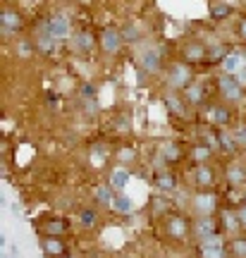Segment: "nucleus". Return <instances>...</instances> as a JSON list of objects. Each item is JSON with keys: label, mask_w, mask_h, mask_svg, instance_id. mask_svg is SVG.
<instances>
[{"label": "nucleus", "mask_w": 246, "mask_h": 258, "mask_svg": "<svg viewBox=\"0 0 246 258\" xmlns=\"http://www.w3.org/2000/svg\"><path fill=\"white\" fill-rule=\"evenodd\" d=\"M244 170H241V167H232V170H229V182H232V184H241V182H244Z\"/></svg>", "instance_id": "nucleus-16"}, {"label": "nucleus", "mask_w": 246, "mask_h": 258, "mask_svg": "<svg viewBox=\"0 0 246 258\" xmlns=\"http://www.w3.org/2000/svg\"><path fill=\"white\" fill-rule=\"evenodd\" d=\"M222 91H225V96H227L229 101H239V98H241V86H239V82H234L232 77H225V79H222Z\"/></svg>", "instance_id": "nucleus-6"}, {"label": "nucleus", "mask_w": 246, "mask_h": 258, "mask_svg": "<svg viewBox=\"0 0 246 258\" xmlns=\"http://www.w3.org/2000/svg\"><path fill=\"white\" fill-rule=\"evenodd\" d=\"M210 55H213V57H220V55H222V48H213V53H210Z\"/></svg>", "instance_id": "nucleus-32"}, {"label": "nucleus", "mask_w": 246, "mask_h": 258, "mask_svg": "<svg viewBox=\"0 0 246 258\" xmlns=\"http://www.w3.org/2000/svg\"><path fill=\"white\" fill-rule=\"evenodd\" d=\"M196 232H199L203 239H208V237L215 234V222L210 220V218H201V220L196 222Z\"/></svg>", "instance_id": "nucleus-8"}, {"label": "nucleus", "mask_w": 246, "mask_h": 258, "mask_svg": "<svg viewBox=\"0 0 246 258\" xmlns=\"http://www.w3.org/2000/svg\"><path fill=\"white\" fill-rule=\"evenodd\" d=\"M139 36V29L134 27V24H129L127 29H125V38H137Z\"/></svg>", "instance_id": "nucleus-26"}, {"label": "nucleus", "mask_w": 246, "mask_h": 258, "mask_svg": "<svg viewBox=\"0 0 246 258\" xmlns=\"http://www.w3.org/2000/svg\"><path fill=\"white\" fill-rule=\"evenodd\" d=\"M194 156H196V160H206V158L210 156V148H206V146L196 148V153H194Z\"/></svg>", "instance_id": "nucleus-23"}, {"label": "nucleus", "mask_w": 246, "mask_h": 258, "mask_svg": "<svg viewBox=\"0 0 246 258\" xmlns=\"http://www.w3.org/2000/svg\"><path fill=\"white\" fill-rule=\"evenodd\" d=\"M158 186H163V189H172V186H174V177H170V175L158 177Z\"/></svg>", "instance_id": "nucleus-21"}, {"label": "nucleus", "mask_w": 246, "mask_h": 258, "mask_svg": "<svg viewBox=\"0 0 246 258\" xmlns=\"http://www.w3.org/2000/svg\"><path fill=\"white\" fill-rule=\"evenodd\" d=\"M170 108H174L177 112H182V108H179V103H177V98H170Z\"/></svg>", "instance_id": "nucleus-29"}, {"label": "nucleus", "mask_w": 246, "mask_h": 258, "mask_svg": "<svg viewBox=\"0 0 246 258\" xmlns=\"http://www.w3.org/2000/svg\"><path fill=\"white\" fill-rule=\"evenodd\" d=\"M127 182H129V175L125 170H115V172H112V186H115V189H122Z\"/></svg>", "instance_id": "nucleus-11"}, {"label": "nucleus", "mask_w": 246, "mask_h": 258, "mask_svg": "<svg viewBox=\"0 0 246 258\" xmlns=\"http://www.w3.org/2000/svg\"><path fill=\"white\" fill-rule=\"evenodd\" d=\"M82 222H84V225H93V213L91 211H84L82 213Z\"/></svg>", "instance_id": "nucleus-27"}, {"label": "nucleus", "mask_w": 246, "mask_h": 258, "mask_svg": "<svg viewBox=\"0 0 246 258\" xmlns=\"http://www.w3.org/2000/svg\"><path fill=\"white\" fill-rule=\"evenodd\" d=\"M112 206H115V211L127 213L129 208H132V201H129L127 196H115V201H112Z\"/></svg>", "instance_id": "nucleus-14"}, {"label": "nucleus", "mask_w": 246, "mask_h": 258, "mask_svg": "<svg viewBox=\"0 0 246 258\" xmlns=\"http://www.w3.org/2000/svg\"><path fill=\"white\" fill-rule=\"evenodd\" d=\"M122 43V36H119L115 29H105V34H103V48L108 50V53H115Z\"/></svg>", "instance_id": "nucleus-5"}, {"label": "nucleus", "mask_w": 246, "mask_h": 258, "mask_svg": "<svg viewBox=\"0 0 246 258\" xmlns=\"http://www.w3.org/2000/svg\"><path fill=\"white\" fill-rule=\"evenodd\" d=\"M170 232H172L174 237H184V232H187V225H184L182 218H174V220L170 222Z\"/></svg>", "instance_id": "nucleus-12"}, {"label": "nucleus", "mask_w": 246, "mask_h": 258, "mask_svg": "<svg viewBox=\"0 0 246 258\" xmlns=\"http://www.w3.org/2000/svg\"><path fill=\"white\" fill-rule=\"evenodd\" d=\"M187 96H189V101H192V103H201L203 91H201L199 84H192V86H187Z\"/></svg>", "instance_id": "nucleus-13"}, {"label": "nucleus", "mask_w": 246, "mask_h": 258, "mask_svg": "<svg viewBox=\"0 0 246 258\" xmlns=\"http://www.w3.org/2000/svg\"><path fill=\"white\" fill-rule=\"evenodd\" d=\"M165 156H167V160H174L179 156V151H177V146H165Z\"/></svg>", "instance_id": "nucleus-25"}, {"label": "nucleus", "mask_w": 246, "mask_h": 258, "mask_svg": "<svg viewBox=\"0 0 246 258\" xmlns=\"http://www.w3.org/2000/svg\"><path fill=\"white\" fill-rule=\"evenodd\" d=\"M225 222H227L229 230H237V220H234V215H227V218H225Z\"/></svg>", "instance_id": "nucleus-28"}, {"label": "nucleus", "mask_w": 246, "mask_h": 258, "mask_svg": "<svg viewBox=\"0 0 246 258\" xmlns=\"http://www.w3.org/2000/svg\"><path fill=\"white\" fill-rule=\"evenodd\" d=\"M48 34L53 38H65L70 36V22L65 17H53L48 22Z\"/></svg>", "instance_id": "nucleus-1"}, {"label": "nucleus", "mask_w": 246, "mask_h": 258, "mask_svg": "<svg viewBox=\"0 0 246 258\" xmlns=\"http://www.w3.org/2000/svg\"><path fill=\"white\" fill-rule=\"evenodd\" d=\"M222 67H225V72H227V74L241 72V70H244V55H239V53L225 55V60H222Z\"/></svg>", "instance_id": "nucleus-4"}, {"label": "nucleus", "mask_w": 246, "mask_h": 258, "mask_svg": "<svg viewBox=\"0 0 246 258\" xmlns=\"http://www.w3.org/2000/svg\"><path fill=\"white\" fill-rule=\"evenodd\" d=\"M187 57H189V60H194V62H196V60H201V57H203V48H201L199 43H192V46L187 48Z\"/></svg>", "instance_id": "nucleus-15"}, {"label": "nucleus", "mask_w": 246, "mask_h": 258, "mask_svg": "<svg viewBox=\"0 0 246 258\" xmlns=\"http://www.w3.org/2000/svg\"><path fill=\"white\" fill-rule=\"evenodd\" d=\"M82 41H84V48H89V46H91V38L86 36V34H84V36H82Z\"/></svg>", "instance_id": "nucleus-31"}, {"label": "nucleus", "mask_w": 246, "mask_h": 258, "mask_svg": "<svg viewBox=\"0 0 246 258\" xmlns=\"http://www.w3.org/2000/svg\"><path fill=\"white\" fill-rule=\"evenodd\" d=\"M201 251H203V258H222V241L213 234L208 239H203Z\"/></svg>", "instance_id": "nucleus-2"}, {"label": "nucleus", "mask_w": 246, "mask_h": 258, "mask_svg": "<svg viewBox=\"0 0 246 258\" xmlns=\"http://www.w3.org/2000/svg\"><path fill=\"white\" fill-rule=\"evenodd\" d=\"M187 82H192V74H189V70H187L184 64H174L172 72H170V84H172V86H177V89H182V86H187Z\"/></svg>", "instance_id": "nucleus-3"}, {"label": "nucleus", "mask_w": 246, "mask_h": 258, "mask_svg": "<svg viewBox=\"0 0 246 258\" xmlns=\"http://www.w3.org/2000/svg\"><path fill=\"white\" fill-rule=\"evenodd\" d=\"M144 67L148 72H158L160 70V53L158 50H146L144 53Z\"/></svg>", "instance_id": "nucleus-7"}, {"label": "nucleus", "mask_w": 246, "mask_h": 258, "mask_svg": "<svg viewBox=\"0 0 246 258\" xmlns=\"http://www.w3.org/2000/svg\"><path fill=\"white\" fill-rule=\"evenodd\" d=\"M210 117H215V122H220V124H222V122H227V110H222V108H218V110H210Z\"/></svg>", "instance_id": "nucleus-20"}, {"label": "nucleus", "mask_w": 246, "mask_h": 258, "mask_svg": "<svg viewBox=\"0 0 246 258\" xmlns=\"http://www.w3.org/2000/svg\"><path fill=\"white\" fill-rule=\"evenodd\" d=\"M100 203H110V189L108 186H98V191H96Z\"/></svg>", "instance_id": "nucleus-22"}, {"label": "nucleus", "mask_w": 246, "mask_h": 258, "mask_svg": "<svg viewBox=\"0 0 246 258\" xmlns=\"http://www.w3.org/2000/svg\"><path fill=\"white\" fill-rule=\"evenodd\" d=\"M199 182L201 184H210L213 182V172H210L208 167H201L199 170Z\"/></svg>", "instance_id": "nucleus-17"}, {"label": "nucleus", "mask_w": 246, "mask_h": 258, "mask_svg": "<svg viewBox=\"0 0 246 258\" xmlns=\"http://www.w3.org/2000/svg\"><path fill=\"white\" fill-rule=\"evenodd\" d=\"M239 218H241V222H244V225H246V211H241V213H239Z\"/></svg>", "instance_id": "nucleus-34"}, {"label": "nucleus", "mask_w": 246, "mask_h": 258, "mask_svg": "<svg viewBox=\"0 0 246 258\" xmlns=\"http://www.w3.org/2000/svg\"><path fill=\"white\" fill-rule=\"evenodd\" d=\"M3 24H5V31H15V29H19V24H22V19H19V15H15V12H5L3 15Z\"/></svg>", "instance_id": "nucleus-10"}, {"label": "nucleus", "mask_w": 246, "mask_h": 258, "mask_svg": "<svg viewBox=\"0 0 246 258\" xmlns=\"http://www.w3.org/2000/svg\"><path fill=\"white\" fill-rule=\"evenodd\" d=\"M241 36L246 38V22H241Z\"/></svg>", "instance_id": "nucleus-33"}, {"label": "nucleus", "mask_w": 246, "mask_h": 258, "mask_svg": "<svg viewBox=\"0 0 246 258\" xmlns=\"http://www.w3.org/2000/svg\"><path fill=\"white\" fill-rule=\"evenodd\" d=\"M196 208L203 213H210L215 208V196H213V194H201V196H196Z\"/></svg>", "instance_id": "nucleus-9"}, {"label": "nucleus", "mask_w": 246, "mask_h": 258, "mask_svg": "<svg viewBox=\"0 0 246 258\" xmlns=\"http://www.w3.org/2000/svg\"><path fill=\"white\" fill-rule=\"evenodd\" d=\"M210 15H213V17H227L229 15V5H218V8H213L210 10Z\"/></svg>", "instance_id": "nucleus-19"}, {"label": "nucleus", "mask_w": 246, "mask_h": 258, "mask_svg": "<svg viewBox=\"0 0 246 258\" xmlns=\"http://www.w3.org/2000/svg\"><path fill=\"white\" fill-rule=\"evenodd\" d=\"M234 251H237L241 258H246V241H241V239L234 241Z\"/></svg>", "instance_id": "nucleus-24"}, {"label": "nucleus", "mask_w": 246, "mask_h": 258, "mask_svg": "<svg viewBox=\"0 0 246 258\" xmlns=\"http://www.w3.org/2000/svg\"><path fill=\"white\" fill-rule=\"evenodd\" d=\"M46 249L50 251V253H55V256H60V253H63V244H60V241H55V239H48Z\"/></svg>", "instance_id": "nucleus-18"}, {"label": "nucleus", "mask_w": 246, "mask_h": 258, "mask_svg": "<svg viewBox=\"0 0 246 258\" xmlns=\"http://www.w3.org/2000/svg\"><path fill=\"white\" fill-rule=\"evenodd\" d=\"M237 139H239V141H246V127H241L237 132Z\"/></svg>", "instance_id": "nucleus-30"}]
</instances>
